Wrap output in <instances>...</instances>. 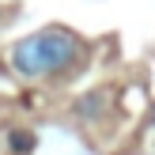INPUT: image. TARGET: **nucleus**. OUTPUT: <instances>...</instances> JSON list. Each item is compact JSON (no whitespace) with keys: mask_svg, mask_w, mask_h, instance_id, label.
<instances>
[{"mask_svg":"<svg viewBox=\"0 0 155 155\" xmlns=\"http://www.w3.org/2000/svg\"><path fill=\"white\" fill-rule=\"evenodd\" d=\"M80 57V38L64 27H45L38 34H27L19 45L12 49V64L19 76H53V72H64L72 61Z\"/></svg>","mask_w":155,"mask_h":155,"instance_id":"f257e3e1","label":"nucleus"},{"mask_svg":"<svg viewBox=\"0 0 155 155\" xmlns=\"http://www.w3.org/2000/svg\"><path fill=\"white\" fill-rule=\"evenodd\" d=\"M12 148L19 155H27L30 148H34V136H30V133H12Z\"/></svg>","mask_w":155,"mask_h":155,"instance_id":"f03ea898","label":"nucleus"}]
</instances>
